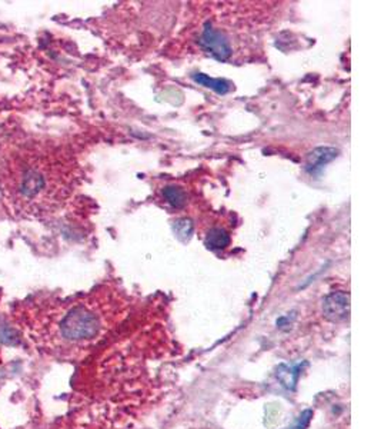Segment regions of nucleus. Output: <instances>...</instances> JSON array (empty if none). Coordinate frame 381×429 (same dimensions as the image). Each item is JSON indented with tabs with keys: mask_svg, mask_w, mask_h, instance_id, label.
I'll return each instance as SVG.
<instances>
[{
	"mask_svg": "<svg viewBox=\"0 0 381 429\" xmlns=\"http://www.w3.org/2000/svg\"><path fill=\"white\" fill-rule=\"evenodd\" d=\"M323 312L326 318L333 322H340L350 315V296L345 292H333L325 299Z\"/></svg>",
	"mask_w": 381,
	"mask_h": 429,
	"instance_id": "obj_4",
	"label": "nucleus"
},
{
	"mask_svg": "<svg viewBox=\"0 0 381 429\" xmlns=\"http://www.w3.org/2000/svg\"><path fill=\"white\" fill-rule=\"evenodd\" d=\"M201 45L219 61H227L231 54V46L227 38L220 31L213 29L212 26H208L206 29H204L203 36H201Z\"/></svg>",
	"mask_w": 381,
	"mask_h": 429,
	"instance_id": "obj_3",
	"label": "nucleus"
},
{
	"mask_svg": "<svg viewBox=\"0 0 381 429\" xmlns=\"http://www.w3.org/2000/svg\"><path fill=\"white\" fill-rule=\"evenodd\" d=\"M46 342L52 348L76 349L89 345L103 331L102 317L91 303H73L56 315Z\"/></svg>",
	"mask_w": 381,
	"mask_h": 429,
	"instance_id": "obj_2",
	"label": "nucleus"
},
{
	"mask_svg": "<svg viewBox=\"0 0 381 429\" xmlns=\"http://www.w3.org/2000/svg\"><path fill=\"white\" fill-rule=\"evenodd\" d=\"M193 79H194V82H197V83H200V84H203V86H206V88L213 89L215 92H217V93H220V95L227 93L228 89H230V83H228L227 80L212 79V77H209L208 75L197 73V75L193 76Z\"/></svg>",
	"mask_w": 381,
	"mask_h": 429,
	"instance_id": "obj_7",
	"label": "nucleus"
},
{
	"mask_svg": "<svg viewBox=\"0 0 381 429\" xmlns=\"http://www.w3.org/2000/svg\"><path fill=\"white\" fill-rule=\"evenodd\" d=\"M339 151L334 148H317L313 152L307 155V162H306V169L310 174H316L325 165L332 162L333 159L337 158Z\"/></svg>",
	"mask_w": 381,
	"mask_h": 429,
	"instance_id": "obj_5",
	"label": "nucleus"
},
{
	"mask_svg": "<svg viewBox=\"0 0 381 429\" xmlns=\"http://www.w3.org/2000/svg\"><path fill=\"white\" fill-rule=\"evenodd\" d=\"M174 231H176V235H178L179 239H182L183 242L189 241L192 238V234H193V223L189 220V219H180L176 222L174 225Z\"/></svg>",
	"mask_w": 381,
	"mask_h": 429,
	"instance_id": "obj_9",
	"label": "nucleus"
},
{
	"mask_svg": "<svg viewBox=\"0 0 381 429\" xmlns=\"http://www.w3.org/2000/svg\"><path fill=\"white\" fill-rule=\"evenodd\" d=\"M163 196L167 199V202L174 208H183L187 204L186 192L179 186H167L163 189Z\"/></svg>",
	"mask_w": 381,
	"mask_h": 429,
	"instance_id": "obj_8",
	"label": "nucleus"
},
{
	"mask_svg": "<svg viewBox=\"0 0 381 429\" xmlns=\"http://www.w3.org/2000/svg\"><path fill=\"white\" fill-rule=\"evenodd\" d=\"M206 246L209 249H224L230 245V235L221 227H213L206 235Z\"/></svg>",
	"mask_w": 381,
	"mask_h": 429,
	"instance_id": "obj_6",
	"label": "nucleus"
},
{
	"mask_svg": "<svg viewBox=\"0 0 381 429\" xmlns=\"http://www.w3.org/2000/svg\"><path fill=\"white\" fill-rule=\"evenodd\" d=\"M0 179L10 202L27 211L46 202L54 178L40 155L19 153L6 162Z\"/></svg>",
	"mask_w": 381,
	"mask_h": 429,
	"instance_id": "obj_1",
	"label": "nucleus"
}]
</instances>
